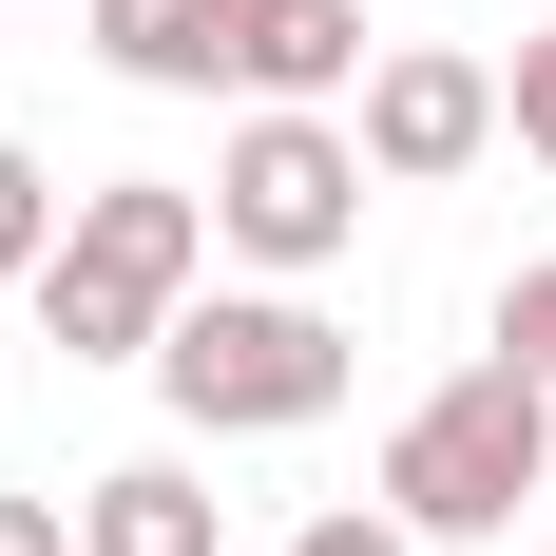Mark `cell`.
Instances as JSON below:
<instances>
[{
    "mask_svg": "<svg viewBox=\"0 0 556 556\" xmlns=\"http://www.w3.org/2000/svg\"><path fill=\"white\" fill-rule=\"evenodd\" d=\"M500 154V77L480 58H442V39H403V58H365V173H480Z\"/></svg>",
    "mask_w": 556,
    "mask_h": 556,
    "instance_id": "obj_5",
    "label": "cell"
},
{
    "mask_svg": "<svg viewBox=\"0 0 556 556\" xmlns=\"http://www.w3.org/2000/svg\"><path fill=\"white\" fill-rule=\"evenodd\" d=\"M154 384L192 442H288V422H327L345 403V327L307 307V288H192L154 327Z\"/></svg>",
    "mask_w": 556,
    "mask_h": 556,
    "instance_id": "obj_3",
    "label": "cell"
},
{
    "mask_svg": "<svg viewBox=\"0 0 556 556\" xmlns=\"http://www.w3.org/2000/svg\"><path fill=\"white\" fill-rule=\"evenodd\" d=\"M518 500H556V384L518 365V345H480L460 384L403 403V442H384V518H403V538H500Z\"/></svg>",
    "mask_w": 556,
    "mask_h": 556,
    "instance_id": "obj_1",
    "label": "cell"
},
{
    "mask_svg": "<svg viewBox=\"0 0 556 556\" xmlns=\"http://www.w3.org/2000/svg\"><path fill=\"white\" fill-rule=\"evenodd\" d=\"M77 20H97V58L135 77V97H212V77H230V20H250V0H77Z\"/></svg>",
    "mask_w": 556,
    "mask_h": 556,
    "instance_id": "obj_8",
    "label": "cell"
},
{
    "mask_svg": "<svg viewBox=\"0 0 556 556\" xmlns=\"http://www.w3.org/2000/svg\"><path fill=\"white\" fill-rule=\"evenodd\" d=\"M0 556H77V518H58V500H0Z\"/></svg>",
    "mask_w": 556,
    "mask_h": 556,
    "instance_id": "obj_13",
    "label": "cell"
},
{
    "mask_svg": "<svg viewBox=\"0 0 556 556\" xmlns=\"http://www.w3.org/2000/svg\"><path fill=\"white\" fill-rule=\"evenodd\" d=\"M192 269H212V212L173 192V173H115V192H77L39 250V327L58 365H154V327L192 307Z\"/></svg>",
    "mask_w": 556,
    "mask_h": 556,
    "instance_id": "obj_2",
    "label": "cell"
},
{
    "mask_svg": "<svg viewBox=\"0 0 556 556\" xmlns=\"http://www.w3.org/2000/svg\"><path fill=\"white\" fill-rule=\"evenodd\" d=\"M500 115H518V154L556 173V39H518V77H500Z\"/></svg>",
    "mask_w": 556,
    "mask_h": 556,
    "instance_id": "obj_10",
    "label": "cell"
},
{
    "mask_svg": "<svg viewBox=\"0 0 556 556\" xmlns=\"http://www.w3.org/2000/svg\"><path fill=\"white\" fill-rule=\"evenodd\" d=\"M39 250H58V173L0 135V269H39Z\"/></svg>",
    "mask_w": 556,
    "mask_h": 556,
    "instance_id": "obj_9",
    "label": "cell"
},
{
    "mask_svg": "<svg viewBox=\"0 0 556 556\" xmlns=\"http://www.w3.org/2000/svg\"><path fill=\"white\" fill-rule=\"evenodd\" d=\"M288 556H403V518H384V500H345V518H307Z\"/></svg>",
    "mask_w": 556,
    "mask_h": 556,
    "instance_id": "obj_12",
    "label": "cell"
},
{
    "mask_svg": "<svg viewBox=\"0 0 556 556\" xmlns=\"http://www.w3.org/2000/svg\"><path fill=\"white\" fill-rule=\"evenodd\" d=\"M212 230L250 250V269H327L345 230H365V135H345V115L250 97V135L212 154Z\"/></svg>",
    "mask_w": 556,
    "mask_h": 556,
    "instance_id": "obj_4",
    "label": "cell"
},
{
    "mask_svg": "<svg viewBox=\"0 0 556 556\" xmlns=\"http://www.w3.org/2000/svg\"><path fill=\"white\" fill-rule=\"evenodd\" d=\"M77 556H230V500L192 460H115V480H77Z\"/></svg>",
    "mask_w": 556,
    "mask_h": 556,
    "instance_id": "obj_7",
    "label": "cell"
},
{
    "mask_svg": "<svg viewBox=\"0 0 556 556\" xmlns=\"http://www.w3.org/2000/svg\"><path fill=\"white\" fill-rule=\"evenodd\" d=\"M230 97H288V115L365 97V0H250L230 20Z\"/></svg>",
    "mask_w": 556,
    "mask_h": 556,
    "instance_id": "obj_6",
    "label": "cell"
},
{
    "mask_svg": "<svg viewBox=\"0 0 556 556\" xmlns=\"http://www.w3.org/2000/svg\"><path fill=\"white\" fill-rule=\"evenodd\" d=\"M500 345H518V365H538V384H556V250H538V269L500 288Z\"/></svg>",
    "mask_w": 556,
    "mask_h": 556,
    "instance_id": "obj_11",
    "label": "cell"
}]
</instances>
